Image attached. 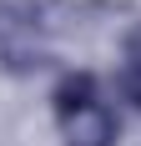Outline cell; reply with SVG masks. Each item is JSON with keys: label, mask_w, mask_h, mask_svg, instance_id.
<instances>
[{"label": "cell", "mask_w": 141, "mask_h": 146, "mask_svg": "<svg viewBox=\"0 0 141 146\" xmlns=\"http://www.w3.org/2000/svg\"><path fill=\"white\" fill-rule=\"evenodd\" d=\"M51 111H56V136L61 146H116L121 141V116L116 106L101 96V86L91 76H66L51 96Z\"/></svg>", "instance_id": "6da1fadb"}, {"label": "cell", "mask_w": 141, "mask_h": 146, "mask_svg": "<svg viewBox=\"0 0 141 146\" xmlns=\"http://www.w3.org/2000/svg\"><path fill=\"white\" fill-rule=\"evenodd\" d=\"M45 60V15L35 0H0V66L15 76Z\"/></svg>", "instance_id": "7a4b0ae2"}, {"label": "cell", "mask_w": 141, "mask_h": 146, "mask_svg": "<svg viewBox=\"0 0 141 146\" xmlns=\"http://www.w3.org/2000/svg\"><path fill=\"white\" fill-rule=\"evenodd\" d=\"M116 91L126 96L131 106L141 111V30L126 40V50H121V71H116Z\"/></svg>", "instance_id": "3957f363"}]
</instances>
